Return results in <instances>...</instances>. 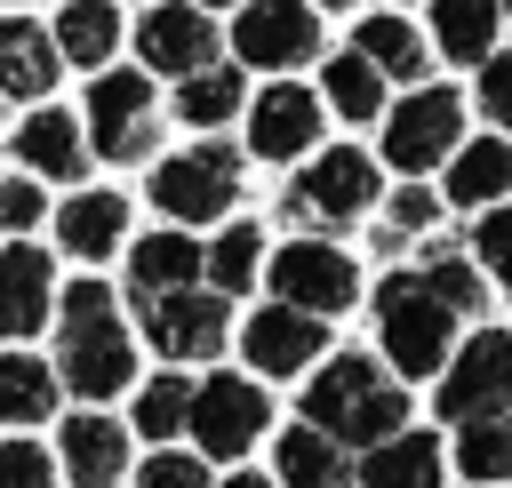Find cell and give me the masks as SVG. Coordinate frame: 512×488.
Wrapping results in <instances>:
<instances>
[{
    "instance_id": "obj_23",
    "label": "cell",
    "mask_w": 512,
    "mask_h": 488,
    "mask_svg": "<svg viewBox=\"0 0 512 488\" xmlns=\"http://www.w3.org/2000/svg\"><path fill=\"white\" fill-rule=\"evenodd\" d=\"M504 184H512V144H504V136L464 144L456 168H448V200H456V208H480V200H496Z\"/></svg>"
},
{
    "instance_id": "obj_17",
    "label": "cell",
    "mask_w": 512,
    "mask_h": 488,
    "mask_svg": "<svg viewBox=\"0 0 512 488\" xmlns=\"http://www.w3.org/2000/svg\"><path fill=\"white\" fill-rule=\"evenodd\" d=\"M48 320V256L0 248V336H32Z\"/></svg>"
},
{
    "instance_id": "obj_26",
    "label": "cell",
    "mask_w": 512,
    "mask_h": 488,
    "mask_svg": "<svg viewBox=\"0 0 512 488\" xmlns=\"http://www.w3.org/2000/svg\"><path fill=\"white\" fill-rule=\"evenodd\" d=\"M56 40H64V64H104V56H112V40H120L112 0H72V8H64V24H56Z\"/></svg>"
},
{
    "instance_id": "obj_13",
    "label": "cell",
    "mask_w": 512,
    "mask_h": 488,
    "mask_svg": "<svg viewBox=\"0 0 512 488\" xmlns=\"http://www.w3.org/2000/svg\"><path fill=\"white\" fill-rule=\"evenodd\" d=\"M136 48H144V64L152 72H200L208 56H216V32H208V16L200 8H152L144 16V32H136Z\"/></svg>"
},
{
    "instance_id": "obj_43",
    "label": "cell",
    "mask_w": 512,
    "mask_h": 488,
    "mask_svg": "<svg viewBox=\"0 0 512 488\" xmlns=\"http://www.w3.org/2000/svg\"><path fill=\"white\" fill-rule=\"evenodd\" d=\"M0 200H8V184H0ZM0 224H8V208H0Z\"/></svg>"
},
{
    "instance_id": "obj_19",
    "label": "cell",
    "mask_w": 512,
    "mask_h": 488,
    "mask_svg": "<svg viewBox=\"0 0 512 488\" xmlns=\"http://www.w3.org/2000/svg\"><path fill=\"white\" fill-rule=\"evenodd\" d=\"M360 488H440V448L424 432H392V440L368 448Z\"/></svg>"
},
{
    "instance_id": "obj_36",
    "label": "cell",
    "mask_w": 512,
    "mask_h": 488,
    "mask_svg": "<svg viewBox=\"0 0 512 488\" xmlns=\"http://www.w3.org/2000/svg\"><path fill=\"white\" fill-rule=\"evenodd\" d=\"M136 488H208V472H200L192 456H152V464L136 472Z\"/></svg>"
},
{
    "instance_id": "obj_24",
    "label": "cell",
    "mask_w": 512,
    "mask_h": 488,
    "mask_svg": "<svg viewBox=\"0 0 512 488\" xmlns=\"http://www.w3.org/2000/svg\"><path fill=\"white\" fill-rule=\"evenodd\" d=\"M280 480H288V488H352V472H344L336 440H320V424H312V416H304V432H288V440H280Z\"/></svg>"
},
{
    "instance_id": "obj_28",
    "label": "cell",
    "mask_w": 512,
    "mask_h": 488,
    "mask_svg": "<svg viewBox=\"0 0 512 488\" xmlns=\"http://www.w3.org/2000/svg\"><path fill=\"white\" fill-rule=\"evenodd\" d=\"M376 72H384V64H376L368 48H352V56L328 64V96H336L344 120H376V104H384V80H376Z\"/></svg>"
},
{
    "instance_id": "obj_20",
    "label": "cell",
    "mask_w": 512,
    "mask_h": 488,
    "mask_svg": "<svg viewBox=\"0 0 512 488\" xmlns=\"http://www.w3.org/2000/svg\"><path fill=\"white\" fill-rule=\"evenodd\" d=\"M16 160L40 168V176H56V184H72L88 152H80V128H72L64 112H32V120L16 128Z\"/></svg>"
},
{
    "instance_id": "obj_6",
    "label": "cell",
    "mask_w": 512,
    "mask_h": 488,
    "mask_svg": "<svg viewBox=\"0 0 512 488\" xmlns=\"http://www.w3.org/2000/svg\"><path fill=\"white\" fill-rule=\"evenodd\" d=\"M456 128H464V104H456L448 88H416V96L384 120V160H392V168H432V160H448Z\"/></svg>"
},
{
    "instance_id": "obj_4",
    "label": "cell",
    "mask_w": 512,
    "mask_h": 488,
    "mask_svg": "<svg viewBox=\"0 0 512 488\" xmlns=\"http://www.w3.org/2000/svg\"><path fill=\"white\" fill-rule=\"evenodd\" d=\"M232 192H240V160H232L224 144H192V152L160 160V176H152V200H160L168 216H184V224L224 216Z\"/></svg>"
},
{
    "instance_id": "obj_34",
    "label": "cell",
    "mask_w": 512,
    "mask_h": 488,
    "mask_svg": "<svg viewBox=\"0 0 512 488\" xmlns=\"http://www.w3.org/2000/svg\"><path fill=\"white\" fill-rule=\"evenodd\" d=\"M424 280H432V288H440V296H448L456 312H472V304H480V280H472V264H456V256H440V248L424 256Z\"/></svg>"
},
{
    "instance_id": "obj_1",
    "label": "cell",
    "mask_w": 512,
    "mask_h": 488,
    "mask_svg": "<svg viewBox=\"0 0 512 488\" xmlns=\"http://www.w3.org/2000/svg\"><path fill=\"white\" fill-rule=\"evenodd\" d=\"M304 416L320 424V432H336V440H392L400 432V392L376 376V360H360V352H344V360H328L320 376H312V392H304Z\"/></svg>"
},
{
    "instance_id": "obj_22",
    "label": "cell",
    "mask_w": 512,
    "mask_h": 488,
    "mask_svg": "<svg viewBox=\"0 0 512 488\" xmlns=\"http://www.w3.org/2000/svg\"><path fill=\"white\" fill-rule=\"evenodd\" d=\"M200 256H208V248H192L184 232H152V240H144V248L128 256V288H136V296H160V288H184Z\"/></svg>"
},
{
    "instance_id": "obj_14",
    "label": "cell",
    "mask_w": 512,
    "mask_h": 488,
    "mask_svg": "<svg viewBox=\"0 0 512 488\" xmlns=\"http://www.w3.org/2000/svg\"><path fill=\"white\" fill-rule=\"evenodd\" d=\"M320 320H328V312H304V304L256 312V320H248V360H256L264 376H296V368L320 352Z\"/></svg>"
},
{
    "instance_id": "obj_27",
    "label": "cell",
    "mask_w": 512,
    "mask_h": 488,
    "mask_svg": "<svg viewBox=\"0 0 512 488\" xmlns=\"http://www.w3.org/2000/svg\"><path fill=\"white\" fill-rule=\"evenodd\" d=\"M56 408V376L40 360H0V424H40Z\"/></svg>"
},
{
    "instance_id": "obj_30",
    "label": "cell",
    "mask_w": 512,
    "mask_h": 488,
    "mask_svg": "<svg viewBox=\"0 0 512 488\" xmlns=\"http://www.w3.org/2000/svg\"><path fill=\"white\" fill-rule=\"evenodd\" d=\"M360 48H368L392 80H424V64H432V56H424V40H416L400 16H368V24H360Z\"/></svg>"
},
{
    "instance_id": "obj_37",
    "label": "cell",
    "mask_w": 512,
    "mask_h": 488,
    "mask_svg": "<svg viewBox=\"0 0 512 488\" xmlns=\"http://www.w3.org/2000/svg\"><path fill=\"white\" fill-rule=\"evenodd\" d=\"M480 256H488V272L512 288V216H480Z\"/></svg>"
},
{
    "instance_id": "obj_5",
    "label": "cell",
    "mask_w": 512,
    "mask_h": 488,
    "mask_svg": "<svg viewBox=\"0 0 512 488\" xmlns=\"http://www.w3.org/2000/svg\"><path fill=\"white\" fill-rule=\"evenodd\" d=\"M88 120H96V152L104 160H144L152 152V88H144V72H104L88 88Z\"/></svg>"
},
{
    "instance_id": "obj_12",
    "label": "cell",
    "mask_w": 512,
    "mask_h": 488,
    "mask_svg": "<svg viewBox=\"0 0 512 488\" xmlns=\"http://www.w3.org/2000/svg\"><path fill=\"white\" fill-rule=\"evenodd\" d=\"M312 40H320V24L304 0H256V8H240V32H232V48L248 64H304Z\"/></svg>"
},
{
    "instance_id": "obj_16",
    "label": "cell",
    "mask_w": 512,
    "mask_h": 488,
    "mask_svg": "<svg viewBox=\"0 0 512 488\" xmlns=\"http://www.w3.org/2000/svg\"><path fill=\"white\" fill-rule=\"evenodd\" d=\"M56 64H64V40H56V32H40V24H24V16L0 24V88H8V96H48Z\"/></svg>"
},
{
    "instance_id": "obj_32",
    "label": "cell",
    "mask_w": 512,
    "mask_h": 488,
    "mask_svg": "<svg viewBox=\"0 0 512 488\" xmlns=\"http://www.w3.org/2000/svg\"><path fill=\"white\" fill-rule=\"evenodd\" d=\"M192 400H200V392H192L184 376H160V384L136 400V424H144V440H168V432L192 416Z\"/></svg>"
},
{
    "instance_id": "obj_11",
    "label": "cell",
    "mask_w": 512,
    "mask_h": 488,
    "mask_svg": "<svg viewBox=\"0 0 512 488\" xmlns=\"http://www.w3.org/2000/svg\"><path fill=\"white\" fill-rule=\"evenodd\" d=\"M144 328H152V344H160L168 360H208V352L224 344V304H216V296H192V280H184V288H160V296H152Z\"/></svg>"
},
{
    "instance_id": "obj_35",
    "label": "cell",
    "mask_w": 512,
    "mask_h": 488,
    "mask_svg": "<svg viewBox=\"0 0 512 488\" xmlns=\"http://www.w3.org/2000/svg\"><path fill=\"white\" fill-rule=\"evenodd\" d=\"M0 488H48V456L32 440H0Z\"/></svg>"
},
{
    "instance_id": "obj_25",
    "label": "cell",
    "mask_w": 512,
    "mask_h": 488,
    "mask_svg": "<svg viewBox=\"0 0 512 488\" xmlns=\"http://www.w3.org/2000/svg\"><path fill=\"white\" fill-rule=\"evenodd\" d=\"M496 16H504V0H432V40H440V56H488Z\"/></svg>"
},
{
    "instance_id": "obj_31",
    "label": "cell",
    "mask_w": 512,
    "mask_h": 488,
    "mask_svg": "<svg viewBox=\"0 0 512 488\" xmlns=\"http://www.w3.org/2000/svg\"><path fill=\"white\" fill-rule=\"evenodd\" d=\"M456 464L472 480H512V424L504 416H472L464 440H456Z\"/></svg>"
},
{
    "instance_id": "obj_15",
    "label": "cell",
    "mask_w": 512,
    "mask_h": 488,
    "mask_svg": "<svg viewBox=\"0 0 512 488\" xmlns=\"http://www.w3.org/2000/svg\"><path fill=\"white\" fill-rule=\"evenodd\" d=\"M312 136H320V104H312L304 88H264V96H256V120H248L256 160H288V152H304Z\"/></svg>"
},
{
    "instance_id": "obj_40",
    "label": "cell",
    "mask_w": 512,
    "mask_h": 488,
    "mask_svg": "<svg viewBox=\"0 0 512 488\" xmlns=\"http://www.w3.org/2000/svg\"><path fill=\"white\" fill-rule=\"evenodd\" d=\"M0 208H8V224H16V232H24V224H40V192H32V184H8V200H0Z\"/></svg>"
},
{
    "instance_id": "obj_2",
    "label": "cell",
    "mask_w": 512,
    "mask_h": 488,
    "mask_svg": "<svg viewBox=\"0 0 512 488\" xmlns=\"http://www.w3.org/2000/svg\"><path fill=\"white\" fill-rule=\"evenodd\" d=\"M128 376H136V360H128V336L112 320V288H96V280L64 288V384L88 392V400H104Z\"/></svg>"
},
{
    "instance_id": "obj_10",
    "label": "cell",
    "mask_w": 512,
    "mask_h": 488,
    "mask_svg": "<svg viewBox=\"0 0 512 488\" xmlns=\"http://www.w3.org/2000/svg\"><path fill=\"white\" fill-rule=\"evenodd\" d=\"M272 288H280L288 304H304V312H344V304H352V264H344V248L296 240V248L272 256Z\"/></svg>"
},
{
    "instance_id": "obj_7",
    "label": "cell",
    "mask_w": 512,
    "mask_h": 488,
    "mask_svg": "<svg viewBox=\"0 0 512 488\" xmlns=\"http://www.w3.org/2000/svg\"><path fill=\"white\" fill-rule=\"evenodd\" d=\"M440 408H448L456 424L504 416V408H512V336H472L464 360H456L448 384H440Z\"/></svg>"
},
{
    "instance_id": "obj_8",
    "label": "cell",
    "mask_w": 512,
    "mask_h": 488,
    "mask_svg": "<svg viewBox=\"0 0 512 488\" xmlns=\"http://www.w3.org/2000/svg\"><path fill=\"white\" fill-rule=\"evenodd\" d=\"M296 216H312V224H352L368 200H376V168L360 160V152H320L304 176H296Z\"/></svg>"
},
{
    "instance_id": "obj_42",
    "label": "cell",
    "mask_w": 512,
    "mask_h": 488,
    "mask_svg": "<svg viewBox=\"0 0 512 488\" xmlns=\"http://www.w3.org/2000/svg\"><path fill=\"white\" fill-rule=\"evenodd\" d=\"M320 8H352V0H320Z\"/></svg>"
},
{
    "instance_id": "obj_39",
    "label": "cell",
    "mask_w": 512,
    "mask_h": 488,
    "mask_svg": "<svg viewBox=\"0 0 512 488\" xmlns=\"http://www.w3.org/2000/svg\"><path fill=\"white\" fill-rule=\"evenodd\" d=\"M432 216H440V200H432V192H400V200H392V224H400V232H424Z\"/></svg>"
},
{
    "instance_id": "obj_29",
    "label": "cell",
    "mask_w": 512,
    "mask_h": 488,
    "mask_svg": "<svg viewBox=\"0 0 512 488\" xmlns=\"http://www.w3.org/2000/svg\"><path fill=\"white\" fill-rule=\"evenodd\" d=\"M176 112H184V120H200V128L232 120V112H240V72H224V64H200V72H184V88H176Z\"/></svg>"
},
{
    "instance_id": "obj_3",
    "label": "cell",
    "mask_w": 512,
    "mask_h": 488,
    "mask_svg": "<svg viewBox=\"0 0 512 488\" xmlns=\"http://www.w3.org/2000/svg\"><path fill=\"white\" fill-rule=\"evenodd\" d=\"M448 320H456V304H448L424 272L376 288V328H384V352H392L400 376H432V368H440V352H448Z\"/></svg>"
},
{
    "instance_id": "obj_21",
    "label": "cell",
    "mask_w": 512,
    "mask_h": 488,
    "mask_svg": "<svg viewBox=\"0 0 512 488\" xmlns=\"http://www.w3.org/2000/svg\"><path fill=\"white\" fill-rule=\"evenodd\" d=\"M120 232H128V200H120V192H80V200L64 208V248H72V256H112Z\"/></svg>"
},
{
    "instance_id": "obj_33",
    "label": "cell",
    "mask_w": 512,
    "mask_h": 488,
    "mask_svg": "<svg viewBox=\"0 0 512 488\" xmlns=\"http://www.w3.org/2000/svg\"><path fill=\"white\" fill-rule=\"evenodd\" d=\"M256 248H264V240H256V224H232V232L208 248V272H216V288H248V280H256Z\"/></svg>"
},
{
    "instance_id": "obj_41",
    "label": "cell",
    "mask_w": 512,
    "mask_h": 488,
    "mask_svg": "<svg viewBox=\"0 0 512 488\" xmlns=\"http://www.w3.org/2000/svg\"><path fill=\"white\" fill-rule=\"evenodd\" d=\"M224 488H272V480H256V472H240V480H224Z\"/></svg>"
},
{
    "instance_id": "obj_9",
    "label": "cell",
    "mask_w": 512,
    "mask_h": 488,
    "mask_svg": "<svg viewBox=\"0 0 512 488\" xmlns=\"http://www.w3.org/2000/svg\"><path fill=\"white\" fill-rule=\"evenodd\" d=\"M256 432H264V392L240 384V376H208L200 400H192V440L208 456H240Z\"/></svg>"
},
{
    "instance_id": "obj_38",
    "label": "cell",
    "mask_w": 512,
    "mask_h": 488,
    "mask_svg": "<svg viewBox=\"0 0 512 488\" xmlns=\"http://www.w3.org/2000/svg\"><path fill=\"white\" fill-rule=\"evenodd\" d=\"M480 104H488V120L512 128V56H496V64L480 72Z\"/></svg>"
},
{
    "instance_id": "obj_18",
    "label": "cell",
    "mask_w": 512,
    "mask_h": 488,
    "mask_svg": "<svg viewBox=\"0 0 512 488\" xmlns=\"http://www.w3.org/2000/svg\"><path fill=\"white\" fill-rule=\"evenodd\" d=\"M64 472H72L80 488H112V480L128 472V432L104 424V416H72V424H64Z\"/></svg>"
},
{
    "instance_id": "obj_44",
    "label": "cell",
    "mask_w": 512,
    "mask_h": 488,
    "mask_svg": "<svg viewBox=\"0 0 512 488\" xmlns=\"http://www.w3.org/2000/svg\"><path fill=\"white\" fill-rule=\"evenodd\" d=\"M504 8H512V0H504Z\"/></svg>"
}]
</instances>
